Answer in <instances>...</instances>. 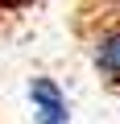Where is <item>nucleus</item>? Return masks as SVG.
<instances>
[{"label":"nucleus","mask_w":120,"mask_h":124,"mask_svg":"<svg viewBox=\"0 0 120 124\" xmlns=\"http://www.w3.org/2000/svg\"><path fill=\"white\" fill-rule=\"evenodd\" d=\"M29 103H33L37 124H71V103H66L62 87L54 79H46V75L29 79Z\"/></svg>","instance_id":"1"},{"label":"nucleus","mask_w":120,"mask_h":124,"mask_svg":"<svg viewBox=\"0 0 120 124\" xmlns=\"http://www.w3.org/2000/svg\"><path fill=\"white\" fill-rule=\"evenodd\" d=\"M91 62L108 83H120V29H104L91 41Z\"/></svg>","instance_id":"2"}]
</instances>
